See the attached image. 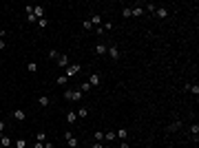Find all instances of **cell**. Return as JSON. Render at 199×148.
<instances>
[{"instance_id":"6da1fadb","label":"cell","mask_w":199,"mask_h":148,"mask_svg":"<svg viewBox=\"0 0 199 148\" xmlns=\"http://www.w3.org/2000/svg\"><path fill=\"white\" fill-rule=\"evenodd\" d=\"M64 99H69V102H80L82 99V91L80 88H75V91H64Z\"/></svg>"},{"instance_id":"7a4b0ae2","label":"cell","mask_w":199,"mask_h":148,"mask_svg":"<svg viewBox=\"0 0 199 148\" xmlns=\"http://www.w3.org/2000/svg\"><path fill=\"white\" fill-rule=\"evenodd\" d=\"M80 69H82V64H78V62H75V64H69V67L64 69V75H66V78H73L75 73H80Z\"/></svg>"},{"instance_id":"3957f363","label":"cell","mask_w":199,"mask_h":148,"mask_svg":"<svg viewBox=\"0 0 199 148\" xmlns=\"http://www.w3.org/2000/svg\"><path fill=\"white\" fill-rule=\"evenodd\" d=\"M155 16L159 18V20H164V18L170 16V9H168V7H157V9H155Z\"/></svg>"},{"instance_id":"277c9868","label":"cell","mask_w":199,"mask_h":148,"mask_svg":"<svg viewBox=\"0 0 199 148\" xmlns=\"http://www.w3.org/2000/svg\"><path fill=\"white\" fill-rule=\"evenodd\" d=\"M120 47H117V44H111V47H109V58L111 60H120Z\"/></svg>"},{"instance_id":"5b68a950","label":"cell","mask_w":199,"mask_h":148,"mask_svg":"<svg viewBox=\"0 0 199 148\" xmlns=\"http://www.w3.org/2000/svg\"><path fill=\"white\" fill-rule=\"evenodd\" d=\"M64 139H66V144H69L71 148H78V137H75V135H71V133H64Z\"/></svg>"},{"instance_id":"8992f818","label":"cell","mask_w":199,"mask_h":148,"mask_svg":"<svg viewBox=\"0 0 199 148\" xmlns=\"http://www.w3.org/2000/svg\"><path fill=\"white\" fill-rule=\"evenodd\" d=\"M142 13H144V7H142V5H135V7H131V18H139Z\"/></svg>"},{"instance_id":"52a82bcc","label":"cell","mask_w":199,"mask_h":148,"mask_svg":"<svg viewBox=\"0 0 199 148\" xmlns=\"http://www.w3.org/2000/svg\"><path fill=\"white\" fill-rule=\"evenodd\" d=\"M100 82H102V75H100V73H93V75L89 78V84H91V88H93V86H100Z\"/></svg>"},{"instance_id":"ba28073f","label":"cell","mask_w":199,"mask_h":148,"mask_svg":"<svg viewBox=\"0 0 199 148\" xmlns=\"http://www.w3.org/2000/svg\"><path fill=\"white\" fill-rule=\"evenodd\" d=\"M58 67H62V69L69 67V55H64V53H60V55H58Z\"/></svg>"},{"instance_id":"9c48e42d","label":"cell","mask_w":199,"mask_h":148,"mask_svg":"<svg viewBox=\"0 0 199 148\" xmlns=\"http://www.w3.org/2000/svg\"><path fill=\"white\" fill-rule=\"evenodd\" d=\"M11 117H13V119H18V122H24V119H27V113L18 108V110H13V113H11Z\"/></svg>"},{"instance_id":"30bf717a","label":"cell","mask_w":199,"mask_h":148,"mask_svg":"<svg viewBox=\"0 0 199 148\" xmlns=\"http://www.w3.org/2000/svg\"><path fill=\"white\" fill-rule=\"evenodd\" d=\"M89 22H91L93 27H102L104 20H102V16H100V13H95V16H91V18H89Z\"/></svg>"},{"instance_id":"8fae6325","label":"cell","mask_w":199,"mask_h":148,"mask_svg":"<svg viewBox=\"0 0 199 148\" xmlns=\"http://www.w3.org/2000/svg\"><path fill=\"white\" fill-rule=\"evenodd\" d=\"M38 104H40L42 108H46V106L51 104V97L49 95H40V97H38Z\"/></svg>"},{"instance_id":"7c38bea8","label":"cell","mask_w":199,"mask_h":148,"mask_svg":"<svg viewBox=\"0 0 199 148\" xmlns=\"http://www.w3.org/2000/svg\"><path fill=\"white\" fill-rule=\"evenodd\" d=\"M184 91H188V93H193V95H199V84H186Z\"/></svg>"},{"instance_id":"4fadbf2b","label":"cell","mask_w":199,"mask_h":148,"mask_svg":"<svg viewBox=\"0 0 199 148\" xmlns=\"http://www.w3.org/2000/svg\"><path fill=\"white\" fill-rule=\"evenodd\" d=\"M179 128H182V122H179V119H175V122L168 124V133H175V131H179Z\"/></svg>"},{"instance_id":"5bb4252c","label":"cell","mask_w":199,"mask_h":148,"mask_svg":"<svg viewBox=\"0 0 199 148\" xmlns=\"http://www.w3.org/2000/svg\"><path fill=\"white\" fill-rule=\"evenodd\" d=\"M115 137H117V139H122V142H126L128 131H126V128H120V131H115Z\"/></svg>"},{"instance_id":"9a60e30c","label":"cell","mask_w":199,"mask_h":148,"mask_svg":"<svg viewBox=\"0 0 199 148\" xmlns=\"http://www.w3.org/2000/svg\"><path fill=\"white\" fill-rule=\"evenodd\" d=\"M75 115H78L80 119H84V117H89V108H87V106H80V110H75Z\"/></svg>"},{"instance_id":"2e32d148","label":"cell","mask_w":199,"mask_h":148,"mask_svg":"<svg viewBox=\"0 0 199 148\" xmlns=\"http://www.w3.org/2000/svg\"><path fill=\"white\" fill-rule=\"evenodd\" d=\"M117 137H115V131H106L104 133V142H115Z\"/></svg>"},{"instance_id":"e0dca14e","label":"cell","mask_w":199,"mask_h":148,"mask_svg":"<svg viewBox=\"0 0 199 148\" xmlns=\"http://www.w3.org/2000/svg\"><path fill=\"white\" fill-rule=\"evenodd\" d=\"M33 16L40 20V18H44V7H33Z\"/></svg>"},{"instance_id":"ac0fdd59","label":"cell","mask_w":199,"mask_h":148,"mask_svg":"<svg viewBox=\"0 0 199 148\" xmlns=\"http://www.w3.org/2000/svg\"><path fill=\"white\" fill-rule=\"evenodd\" d=\"M190 135H193V139L197 142V137H199V124H193L190 126Z\"/></svg>"},{"instance_id":"d6986e66","label":"cell","mask_w":199,"mask_h":148,"mask_svg":"<svg viewBox=\"0 0 199 148\" xmlns=\"http://www.w3.org/2000/svg\"><path fill=\"white\" fill-rule=\"evenodd\" d=\"M0 146H2V148H9V146H11V139H9L7 135H2V137H0Z\"/></svg>"},{"instance_id":"ffe728a7","label":"cell","mask_w":199,"mask_h":148,"mask_svg":"<svg viewBox=\"0 0 199 148\" xmlns=\"http://www.w3.org/2000/svg\"><path fill=\"white\" fill-rule=\"evenodd\" d=\"M95 53H98V55H104V53H106V44H102V42L95 44Z\"/></svg>"},{"instance_id":"44dd1931","label":"cell","mask_w":199,"mask_h":148,"mask_svg":"<svg viewBox=\"0 0 199 148\" xmlns=\"http://www.w3.org/2000/svg\"><path fill=\"white\" fill-rule=\"evenodd\" d=\"M66 122H69V124H75V122H78V115H75L73 110H71V113H66Z\"/></svg>"},{"instance_id":"7402d4cb","label":"cell","mask_w":199,"mask_h":148,"mask_svg":"<svg viewBox=\"0 0 199 148\" xmlns=\"http://www.w3.org/2000/svg\"><path fill=\"white\" fill-rule=\"evenodd\" d=\"M142 7H144V11H150V13H155V9H157V5H153V2H146Z\"/></svg>"},{"instance_id":"603a6c76","label":"cell","mask_w":199,"mask_h":148,"mask_svg":"<svg viewBox=\"0 0 199 148\" xmlns=\"http://www.w3.org/2000/svg\"><path fill=\"white\" fill-rule=\"evenodd\" d=\"M93 137H95V142H102V144H104V133H102V131H95V133H93Z\"/></svg>"},{"instance_id":"cb8c5ba5","label":"cell","mask_w":199,"mask_h":148,"mask_svg":"<svg viewBox=\"0 0 199 148\" xmlns=\"http://www.w3.org/2000/svg\"><path fill=\"white\" fill-rule=\"evenodd\" d=\"M38 27H40V29H46V27H49V20H46V18H40V20H38Z\"/></svg>"},{"instance_id":"d4e9b609","label":"cell","mask_w":199,"mask_h":148,"mask_svg":"<svg viewBox=\"0 0 199 148\" xmlns=\"http://www.w3.org/2000/svg\"><path fill=\"white\" fill-rule=\"evenodd\" d=\"M27 71H29V73H35V71H38V64H35V62H29V64H27Z\"/></svg>"},{"instance_id":"484cf974","label":"cell","mask_w":199,"mask_h":148,"mask_svg":"<svg viewBox=\"0 0 199 148\" xmlns=\"http://www.w3.org/2000/svg\"><path fill=\"white\" fill-rule=\"evenodd\" d=\"M80 91H82V93H87V91H91V84H89V82H82V86H80Z\"/></svg>"},{"instance_id":"4316f807","label":"cell","mask_w":199,"mask_h":148,"mask_svg":"<svg viewBox=\"0 0 199 148\" xmlns=\"http://www.w3.org/2000/svg\"><path fill=\"white\" fill-rule=\"evenodd\" d=\"M82 29H87V31H91V29H93V24L89 22V18H87V20L82 22Z\"/></svg>"},{"instance_id":"83f0119b","label":"cell","mask_w":199,"mask_h":148,"mask_svg":"<svg viewBox=\"0 0 199 148\" xmlns=\"http://www.w3.org/2000/svg\"><path fill=\"white\" fill-rule=\"evenodd\" d=\"M122 18H131V7H124V9H122Z\"/></svg>"},{"instance_id":"f1b7e54d","label":"cell","mask_w":199,"mask_h":148,"mask_svg":"<svg viewBox=\"0 0 199 148\" xmlns=\"http://www.w3.org/2000/svg\"><path fill=\"white\" fill-rule=\"evenodd\" d=\"M27 22H31V24L35 22V24H38V18H35L33 13H29V16H27Z\"/></svg>"},{"instance_id":"f546056e","label":"cell","mask_w":199,"mask_h":148,"mask_svg":"<svg viewBox=\"0 0 199 148\" xmlns=\"http://www.w3.org/2000/svg\"><path fill=\"white\" fill-rule=\"evenodd\" d=\"M58 55H60V53L55 51V49H51V51H49V58H51V60H58Z\"/></svg>"},{"instance_id":"4dcf8cb0","label":"cell","mask_w":199,"mask_h":148,"mask_svg":"<svg viewBox=\"0 0 199 148\" xmlns=\"http://www.w3.org/2000/svg\"><path fill=\"white\" fill-rule=\"evenodd\" d=\"M66 80H69L66 75H60V78H58V84H60V86H64V84H66Z\"/></svg>"},{"instance_id":"1f68e13d","label":"cell","mask_w":199,"mask_h":148,"mask_svg":"<svg viewBox=\"0 0 199 148\" xmlns=\"http://www.w3.org/2000/svg\"><path fill=\"white\" fill-rule=\"evenodd\" d=\"M38 142L44 144V142H46V135H44V133H38Z\"/></svg>"},{"instance_id":"d6a6232c","label":"cell","mask_w":199,"mask_h":148,"mask_svg":"<svg viewBox=\"0 0 199 148\" xmlns=\"http://www.w3.org/2000/svg\"><path fill=\"white\" fill-rule=\"evenodd\" d=\"M27 146V139H18V144H16V148H24Z\"/></svg>"},{"instance_id":"836d02e7","label":"cell","mask_w":199,"mask_h":148,"mask_svg":"<svg viewBox=\"0 0 199 148\" xmlns=\"http://www.w3.org/2000/svg\"><path fill=\"white\" fill-rule=\"evenodd\" d=\"M24 11H27V16L33 13V5H27V7H24Z\"/></svg>"},{"instance_id":"e575fe53","label":"cell","mask_w":199,"mask_h":148,"mask_svg":"<svg viewBox=\"0 0 199 148\" xmlns=\"http://www.w3.org/2000/svg\"><path fill=\"white\" fill-rule=\"evenodd\" d=\"M102 29H104V31H111V29H113V24H111V22H106V24H102Z\"/></svg>"},{"instance_id":"d590c367","label":"cell","mask_w":199,"mask_h":148,"mask_svg":"<svg viewBox=\"0 0 199 148\" xmlns=\"http://www.w3.org/2000/svg\"><path fill=\"white\" fill-rule=\"evenodd\" d=\"M5 126H7V124L2 122V119H0V137H2V133H5Z\"/></svg>"},{"instance_id":"8d00e7d4","label":"cell","mask_w":199,"mask_h":148,"mask_svg":"<svg viewBox=\"0 0 199 148\" xmlns=\"http://www.w3.org/2000/svg\"><path fill=\"white\" fill-rule=\"evenodd\" d=\"M91 148H104V144H102V142H93V146H91Z\"/></svg>"},{"instance_id":"74e56055","label":"cell","mask_w":199,"mask_h":148,"mask_svg":"<svg viewBox=\"0 0 199 148\" xmlns=\"http://www.w3.org/2000/svg\"><path fill=\"white\" fill-rule=\"evenodd\" d=\"M5 47H7V42H5V40H2V38H0V51H2V49H5Z\"/></svg>"},{"instance_id":"f35d334b","label":"cell","mask_w":199,"mask_h":148,"mask_svg":"<svg viewBox=\"0 0 199 148\" xmlns=\"http://www.w3.org/2000/svg\"><path fill=\"white\" fill-rule=\"evenodd\" d=\"M120 148H131V146H128V142H122V144H120Z\"/></svg>"},{"instance_id":"ab89813d","label":"cell","mask_w":199,"mask_h":148,"mask_svg":"<svg viewBox=\"0 0 199 148\" xmlns=\"http://www.w3.org/2000/svg\"><path fill=\"white\" fill-rule=\"evenodd\" d=\"M44 148H53V144L51 142H44Z\"/></svg>"},{"instance_id":"60d3db41","label":"cell","mask_w":199,"mask_h":148,"mask_svg":"<svg viewBox=\"0 0 199 148\" xmlns=\"http://www.w3.org/2000/svg\"><path fill=\"white\" fill-rule=\"evenodd\" d=\"M35 148H44V144H40V142H35Z\"/></svg>"}]
</instances>
